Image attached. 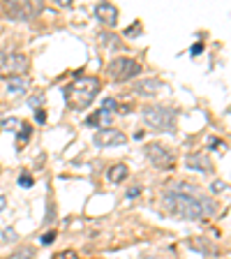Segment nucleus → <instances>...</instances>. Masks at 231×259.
I'll return each mask as SVG.
<instances>
[{
    "mask_svg": "<svg viewBox=\"0 0 231 259\" xmlns=\"http://www.w3.org/2000/svg\"><path fill=\"white\" fill-rule=\"evenodd\" d=\"M162 204H164V211H169L176 218H185V220H201V218L213 215L217 211L215 201L197 194V190L187 183H180L176 188H171L164 194Z\"/></svg>",
    "mask_w": 231,
    "mask_h": 259,
    "instance_id": "obj_1",
    "label": "nucleus"
},
{
    "mask_svg": "<svg viewBox=\"0 0 231 259\" xmlns=\"http://www.w3.org/2000/svg\"><path fill=\"white\" fill-rule=\"evenodd\" d=\"M97 93H100V79H95V76H79L62 88V95L67 99L69 109H74V111H84L90 107Z\"/></svg>",
    "mask_w": 231,
    "mask_h": 259,
    "instance_id": "obj_2",
    "label": "nucleus"
},
{
    "mask_svg": "<svg viewBox=\"0 0 231 259\" xmlns=\"http://www.w3.org/2000/svg\"><path fill=\"white\" fill-rule=\"evenodd\" d=\"M144 121L148 128L160 132H173L176 130V111L164 104H148L144 109Z\"/></svg>",
    "mask_w": 231,
    "mask_h": 259,
    "instance_id": "obj_3",
    "label": "nucleus"
},
{
    "mask_svg": "<svg viewBox=\"0 0 231 259\" xmlns=\"http://www.w3.org/2000/svg\"><path fill=\"white\" fill-rule=\"evenodd\" d=\"M139 72H141V65H139L134 58H127V56H123V58H114V61L107 65L109 79L116 81V84L130 81L132 76H137Z\"/></svg>",
    "mask_w": 231,
    "mask_h": 259,
    "instance_id": "obj_4",
    "label": "nucleus"
},
{
    "mask_svg": "<svg viewBox=\"0 0 231 259\" xmlns=\"http://www.w3.org/2000/svg\"><path fill=\"white\" fill-rule=\"evenodd\" d=\"M28 58L19 51H5L0 54V74H5V79L9 76H21L28 69Z\"/></svg>",
    "mask_w": 231,
    "mask_h": 259,
    "instance_id": "obj_5",
    "label": "nucleus"
},
{
    "mask_svg": "<svg viewBox=\"0 0 231 259\" xmlns=\"http://www.w3.org/2000/svg\"><path fill=\"white\" fill-rule=\"evenodd\" d=\"M42 9H44L42 2H14V0L5 2V14L14 21H32Z\"/></svg>",
    "mask_w": 231,
    "mask_h": 259,
    "instance_id": "obj_6",
    "label": "nucleus"
},
{
    "mask_svg": "<svg viewBox=\"0 0 231 259\" xmlns=\"http://www.w3.org/2000/svg\"><path fill=\"white\" fill-rule=\"evenodd\" d=\"M146 158L153 162L157 169H162V171H169V169H173V153H171L167 146H162V144H148Z\"/></svg>",
    "mask_w": 231,
    "mask_h": 259,
    "instance_id": "obj_7",
    "label": "nucleus"
},
{
    "mask_svg": "<svg viewBox=\"0 0 231 259\" xmlns=\"http://www.w3.org/2000/svg\"><path fill=\"white\" fill-rule=\"evenodd\" d=\"M92 141H95V146H102V148H107V146H123L125 141H127V137H125L120 130L104 128V130H97V132H95Z\"/></svg>",
    "mask_w": 231,
    "mask_h": 259,
    "instance_id": "obj_8",
    "label": "nucleus"
},
{
    "mask_svg": "<svg viewBox=\"0 0 231 259\" xmlns=\"http://www.w3.org/2000/svg\"><path fill=\"white\" fill-rule=\"evenodd\" d=\"M95 16L97 21H102L104 26H116L118 23V9L111 2H97L95 5Z\"/></svg>",
    "mask_w": 231,
    "mask_h": 259,
    "instance_id": "obj_9",
    "label": "nucleus"
},
{
    "mask_svg": "<svg viewBox=\"0 0 231 259\" xmlns=\"http://www.w3.org/2000/svg\"><path fill=\"white\" fill-rule=\"evenodd\" d=\"M30 81L26 76H9L7 79V95L9 97H19V95H26Z\"/></svg>",
    "mask_w": 231,
    "mask_h": 259,
    "instance_id": "obj_10",
    "label": "nucleus"
},
{
    "mask_svg": "<svg viewBox=\"0 0 231 259\" xmlns=\"http://www.w3.org/2000/svg\"><path fill=\"white\" fill-rule=\"evenodd\" d=\"M162 88H164V84H162L160 79H144V81H139V84L134 86V91H137L139 95H146V97L157 95V91H162Z\"/></svg>",
    "mask_w": 231,
    "mask_h": 259,
    "instance_id": "obj_11",
    "label": "nucleus"
},
{
    "mask_svg": "<svg viewBox=\"0 0 231 259\" xmlns=\"http://www.w3.org/2000/svg\"><path fill=\"white\" fill-rule=\"evenodd\" d=\"M187 164H190V169H197V171H206V174L213 171V164H210V160H208L203 153H194V155H190V158H187Z\"/></svg>",
    "mask_w": 231,
    "mask_h": 259,
    "instance_id": "obj_12",
    "label": "nucleus"
},
{
    "mask_svg": "<svg viewBox=\"0 0 231 259\" xmlns=\"http://www.w3.org/2000/svg\"><path fill=\"white\" fill-rule=\"evenodd\" d=\"M111 111H107V109H100V111H95L92 116H88L86 118V123L88 125H100V130H104V128H111Z\"/></svg>",
    "mask_w": 231,
    "mask_h": 259,
    "instance_id": "obj_13",
    "label": "nucleus"
},
{
    "mask_svg": "<svg viewBox=\"0 0 231 259\" xmlns=\"http://www.w3.org/2000/svg\"><path fill=\"white\" fill-rule=\"evenodd\" d=\"M107 178L111 183H120V181L127 178V167H125V164H114V167L107 171Z\"/></svg>",
    "mask_w": 231,
    "mask_h": 259,
    "instance_id": "obj_14",
    "label": "nucleus"
},
{
    "mask_svg": "<svg viewBox=\"0 0 231 259\" xmlns=\"http://www.w3.org/2000/svg\"><path fill=\"white\" fill-rule=\"evenodd\" d=\"M7 259H35V248H30V245H19Z\"/></svg>",
    "mask_w": 231,
    "mask_h": 259,
    "instance_id": "obj_15",
    "label": "nucleus"
},
{
    "mask_svg": "<svg viewBox=\"0 0 231 259\" xmlns=\"http://www.w3.org/2000/svg\"><path fill=\"white\" fill-rule=\"evenodd\" d=\"M187 245H190V248H194V250L208 252V255H215V252H217V248H210V245H208L206 238H190V241H187Z\"/></svg>",
    "mask_w": 231,
    "mask_h": 259,
    "instance_id": "obj_16",
    "label": "nucleus"
},
{
    "mask_svg": "<svg viewBox=\"0 0 231 259\" xmlns=\"http://www.w3.org/2000/svg\"><path fill=\"white\" fill-rule=\"evenodd\" d=\"M100 39H102V44L104 46H114V49H123V42H116V35H109V32H102L100 35Z\"/></svg>",
    "mask_w": 231,
    "mask_h": 259,
    "instance_id": "obj_17",
    "label": "nucleus"
},
{
    "mask_svg": "<svg viewBox=\"0 0 231 259\" xmlns=\"http://www.w3.org/2000/svg\"><path fill=\"white\" fill-rule=\"evenodd\" d=\"M54 241H56V231H46L44 236L39 238V243H42V245H51Z\"/></svg>",
    "mask_w": 231,
    "mask_h": 259,
    "instance_id": "obj_18",
    "label": "nucleus"
},
{
    "mask_svg": "<svg viewBox=\"0 0 231 259\" xmlns=\"http://www.w3.org/2000/svg\"><path fill=\"white\" fill-rule=\"evenodd\" d=\"M19 185H21V188H30V185H32V176L30 174H21V176H19Z\"/></svg>",
    "mask_w": 231,
    "mask_h": 259,
    "instance_id": "obj_19",
    "label": "nucleus"
},
{
    "mask_svg": "<svg viewBox=\"0 0 231 259\" xmlns=\"http://www.w3.org/2000/svg\"><path fill=\"white\" fill-rule=\"evenodd\" d=\"M44 104V93H37V97H30V107L32 109H37Z\"/></svg>",
    "mask_w": 231,
    "mask_h": 259,
    "instance_id": "obj_20",
    "label": "nucleus"
},
{
    "mask_svg": "<svg viewBox=\"0 0 231 259\" xmlns=\"http://www.w3.org/2000/svg\"><path fill=\"white\" fill-rule=\"evenodd\" d=\"M139 31H141V23L137 21L132 28H127V31H125V35H127V37H134V35H139Z\"/></svg>",
    "mask_w": 231,
    "mask_h": 259,
    "instance_id": "obj_21",
    "label": "nucleus"
},
{
    "mask_svg": "<svg viewBox=\"0 0 231 259\" xmlns=\"http://www.w3.org/2000/svg\"><path fill=\"white\" fill-rule=\"evenodd\" d=\"M54 259H79V255H77V252H72V250H65V252H60L58 257H54Z\"/></svg>",
    "mask_w": 231,
    "mask_h": 259,
    "instance_id": "obj_22",
    "label": "nucleus"
},
{
    "mask_svg": "<svg viewBox=\"0 0 231 259\" xmlns=\"http://www.w3.org/2000/svg\"><path fill=\"white\" fill-rule=\"evenodd\" d=\"M227 190V183H224V181H215V183H213V192H224Z\"/></svg>",
    "mask_w": 231,
    "mask_h": 259,
    "instance_id": "obj_23",
    "label": "nucleus"
},
{
    "mask_svg": "<svg viewBox=\"0 0 231 259\" xmlns=\"http://www.w3.org/2000/svg\"><path fill=\"white\" fill-rule=\"evenodd\" d=\"M116 107H118V104H116V99H104V109H107V111H111V114H114Z\"/></svg>",
    "mask_w": 231,
    "mask_h": 259,
    "instance_id": "obj_24",
    "label": "nucleus"
},
{
    "mask_svg": "<svg viewBox=\"0 0 231 259\" xmlns=\"http://www.w3.org/2000/svg\"><path fill=\"white\" fill-rule=\"evenodd\" d=\"M35 121H37L39 125H42V123H46V116H44V111H42V109H37V114H35Z\"/></svg>",
    "mask_w": 231,
    "mask_h": 259,
    "instance_id": "obj_25",
    "label": "nucleus"
},
{
    "mask_svg": "<svg viewBox=\"0 0 231 259\" xmlns=\"http://www.w3.org/2000/svg\"><path fill=\"white\" fill-rule=\"evenodd\" d=\"M201 51H203V44H201V42H197V44L192 46V56H199Z\"/></svg>",
    "mask_w": 231,
    "mask_h": 259,
    "instance_id": "obj_26",
    "label": "nucleus"
},
{
    "mask_svg": "<svg viewBox=\"0 0 231 259\" xmlns=\"http://www.w3.org/2000/svg\"><path fill=\"white\" fill-rule=\"evenodd\" d=\"M2 128H19V121H2Z\"/></svg>",
    "mask_w": 231,
    "mask_h": 259,
    "instance_id": "obj_27",
    "label": "nucleus"
},
{
    "mask_svg": "<svg viewBox=\"0 0 231 259\" xmlns=\"http://www.w3.org/2000/svg\"><path fill=\"white\" fill-rule=\"evenodd\" d=\"M139 192H141V188H132V190H127V197H139Z\"/></svg>",
    "mask_w": 231,
    "mask_h": 259,
    "instance_id": "obj_28",
    "label": "nucleus"
},
{
    "mask_svg": "<svg viewBox=\"0 0 231 259\" xmlns=\"http://www.w3.org/2000/svg\"><path fill=\"white\" fill-rule=\"evenodd\" d=\"M60 7H72V0H58Z\"/></svg>",
    "mask_w": 231,
    "mask_h": 259,
    "instance_id": "obj_29",
    "label": "nucleus"
},
{
    "mask_svg": "<svg viewBox=\"0 0 231 259\" xmlns=\"http://www.w3.org/2000/svg\"><path fill=\"white\" fill-rule=\"evenodd\" d=\"M5 208V197H0V211Z\"/></svg>",
    "mask_w": 231,
    "mask_h": 259,
    "instance_id": "obj_30",
    "label": "nucleus"
}]
</instances>
